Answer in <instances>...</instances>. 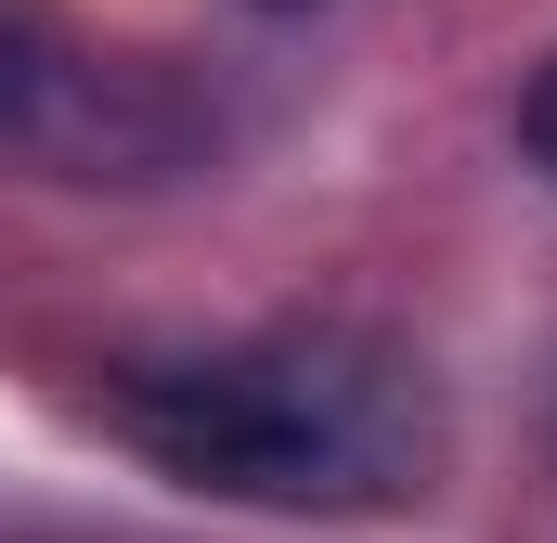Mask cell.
Segmentation results:
<instances>
[{
	"label": "cell",
	"instance_id": "1",
	"mask_svg": "<svg viewBox=\"0 0 557 543\" xmlns=\"http://www.w3.org/2000/svg\"><path fill=\"white\" fill-rule=\"evenodd\" d=\"M91 414L131 440L156 479L208 505H273V518H389L428 492V389L376 337L285 324L221 350H131L104 363Z\"/></svg>",
	"mask_w": 557,
	"mask_h": 543
},
{
	"label": "cell",
	"instance_id": "2",
	"mask_svg": "<svg viewBox=\"0 0 557 543\" xmlns=\"http://www.w3.org/2000/svg\"><path fill=\"white\" fill-rule=\"evenodd\" d=\"M519 142H532V168L557 181V52L532 65V104H519Z\"/></svg>",
	"mask_w": 557,
	"mask_h": 543
},
{
	"label": "cell",
	"instance_id": "3",
	"mask_svg": "<svg viewBox=\"0 0 557 543\" xmlns=\"http://www.w3.org/2000/svg\"><path fill=\"white\" fill-rule=\"evenodd\" d=\"M26 91H39V52H26V26L0 13V117H26Z\"/></svg>",
	"mask_w": 557,
	"mask_h": 543
},
{
	"label": "cell",
	"instance_id": "4",
	"mask_svg": "<svg viewBox=\"0 0 557 543\" xmlns=\"http://www.w3.org/2000/svg\"><path fill=\"white\" fill-rule=\"evenodd\" d=\"M273 13H298V0H273Z\"/></svg>",
	"mask_w": 557,
	"mask_h": 543
}]
</instances>
